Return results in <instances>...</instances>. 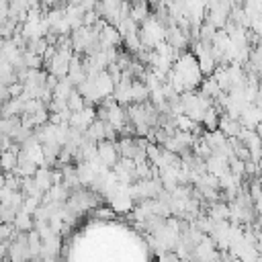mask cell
I'll list each match as a JSON object with an SVG mask.
<instances>
[{
	"instance_id": "cell-1",
	"label": "cell",
	"mask_w": 262,
	"mask_h": 262,
	"mask_svg": "<svg viewBox=\"0 0 262 262\" xmlns=\"http://www.w3.org/2000/svg\"><path fill=\"white\" fill-rule=\"evenodd\" d=\"M221 129H223V133H227V135H237L242 129H239V125H237V121H233V119H223L221 121Z\"/></svg>"
},
{
	"instance_id": "cell-2",
	"label": "cell",
	"mask_w": 262,
	"mask_h": 262,
	"mask_svg": "<svg viewBox=\"0 0 262 262\" xmlns=\"http://www.w3.org/2000/svg\"><path fill=\"white\" fill-rule=\"evenodd\" d=\"M94 61L98 63V55H94ZM100 63H106V59H104V55H100Z\"/></svg>"
}]
</instances>
